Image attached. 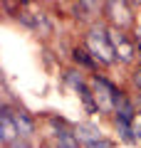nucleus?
<instances>
[{
	"label": "nucleus",
	"instance_id": "1",
	"mask_svg": "<svg viewBox=\"0 0 141 148\" xmlns=\"http://www.w3.org/2000/svg\"><path fill=\"white\" fill-rule=\"evenodd\" d=\"M87 49L94 54V59L99 64H111L116 59L114 47H111V40H109V30L104 27H97L94 25L87 35Z\"/></svg>",
	"mask_w": 141,
	"mask_h": 148
},
{
	"label": "nucleus",
	"instance_id": "2",
	"mask_svg": "<svg viewBox=\"0 0 141 148\" xmlns=\"http://www.w3.org/2000/svg\"><path fill=\"white\" fill-rule=\"evenodd\" d=\"M92 91H94V101H97V109L99 111H114L116 99H119L121 91L111 82H106L104 77H94L92 79Z\"/></svg>",
	"mask_w": 141,
	"mask_h": 148
},
{
	"label": "nucleus",
	"instance_id": "3",
	"mask_svg": "<svg viewBox=\"0 0 141 148\" xmlns=\"http://www.w3.org/2000/svg\"><path fill=\"white\" fill-rule=\"evenodd\" d=\"M109 40H111V47H114V54H116V59L119 62H134V57H136V42H131L129 37L121 32V27H111L109 30Z\"/></svg>",
	"mask_w": 141,
	"mask_h": 148
},
{
	"label": "nucleus",
	"instance_id": "4",
	"mask_svg": "<svg viewBox=\"0 0 141 148\" xmlns=\"http://www.w3.org/2000/svg\"><path fill=\"white\" fill-rule=\"evenodd\" d=\"M106 17L111 20V25L121 27V30L134 22V15H131V8L126 0H106Z\"/></svg>",
	"mask_w": 141,
	"mask_h": 148
},
{
	"label": "nucleus",
	"instance_id": "5",
	"mask_svg": "<svg viewBox=\"0 0 141 148\" xmlns=\"http://www.w3.org/2000/svg\"><path fill=\"white\" fill-rule=\"evenodd\" d=\"M74 133H77L79 143H84V146H92V148H99V146H114L111 141L102 138V131H99L97 126H92V123H77V126H74Z\"/></svg>",
	"mask_w": 141,
	"mask_h": 148
},
{
	"label": "nucleus",
	"instance_id": "6",
	"mask_svg": "<svg viewBox=\"0 0 141 148\" xmlns=\"http://www.w3.org/2000/svg\"><path fill=\"white\" fill-rule=\"evenodd\" d=\"M20 131H17V123H15V116L8 106H3V114H0V143L5 146H12L17 141Z\"/></svg>",
	"mask_w": 141,
	"mask_h": 148
},
{
	"label": "nucleus",
	"instance_id": "7",
	"mask_svg": "<svg viewBox=\"0 0 141 148\" xmlns=\"http://www.w3.org/2000/svg\"><path fill=\"white\" fill-rule=\"evenodd\" d=\"M12 116H15V123H17V131H20V138H30L35 133V123L32 119L27 116L25 111H12Z\"/></svg>",
	"mask_w": 141,
	"mask_h": 148
},
{
	"label": "nucleus",
	"instance_id": "8",
	"mask_svg": "<svg viewBox=\"0 0 141 148\" xmlns=\"http://www.w3.org/2000/svg\"><path fill=\"white\" fill-rule=\"evenodd\" d=\"M74 59H77L79 64H84V67H89V69L97 67V59H94V54L89 52L87 47H77L74 49Z\"/></svg>",
	"mask_w": 141,
	"mask_h": 148
},
{
	"label": "nucleus",
	"instance_id": "9",
	"mask_svg": "<svg viewBox=\"0 0 141 148\" xmlns=\"http://www.w3.org/2000/svg\"><path fill=\"white\" fill-rule=\"evenodd\" d=\"M79 10L87 12V17H94L99 12V0H79Z\"/></svg>",
	"mask_w": 141,
	"mask_h": 148
},
{
	"label": "nucleus",
	"instance_id": "10",
	"mask_svg": "<svg viewBox=\"0 0 141 148\" xmlns=\"http://www.w3.org/2000/svg\"><path fill=\"white\" fill-rule=\"evenodd\" d=\"M131 131H134V138L136 141H141V109L134 114V119H131Z\"/></svg>",
	"mask_w": 141,
	"mask_h": 148
},
{
	"label": "nucleus",
	"instance_id": "11",
	"mask_svg": "<svg viewBox=\"0 0 141 148\" xmlns=\"http://www.w3.org/2000/svg\"><path fill=\"white\" fill-rule=\"evenodd\" d=\"M134 42H136V47H139V52H141V27L134 32Z\"/></svg>",
	"mask_w": 141,
	"mask_h": 148
},
{
	"label": "nucleus",
	"instance_id": "12",
	"mask_svg": "<svg viewBox=\"0 0 141 148\" xmlns=\"http://www.w3.org/2000/svg\"><path fill=\"white\" fill-rule=\"evenodd\" d=\"M20 3H30V0H20Z\"/></svg>",
	"mask_w": 141,
	"mask_h": 148
}]
</instances>
